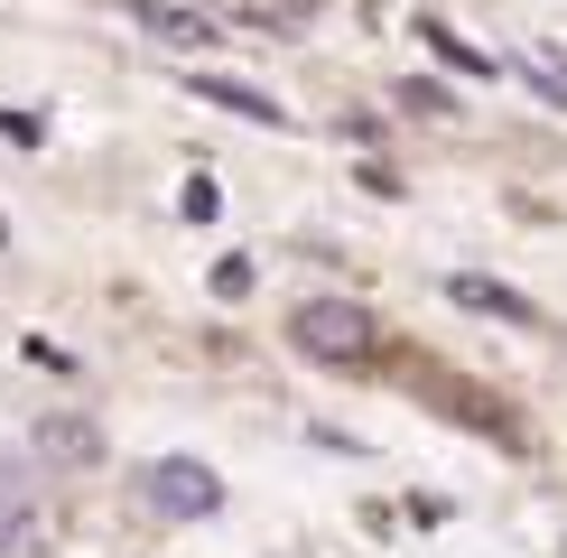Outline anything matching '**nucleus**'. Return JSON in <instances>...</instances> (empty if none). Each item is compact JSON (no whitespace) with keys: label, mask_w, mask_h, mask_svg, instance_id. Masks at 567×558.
I'll list each match as a JSON object with an SVG mask.
<instances>
[{"label":"nucleus","mask_w":567,"mask_h":558,"mask_svg":"<svg viewBox=\"0 0 567 558\" xmlns=\"http://www.w3.org/2000/svg\"><path fill=\"white\" fill-rule=\"evenodd\" d=\"M289 344L317 354V363H372L382 354V326H372V308H353V298H307L289 317Z\"/></svg>","instance_id":"1"},{"label":"nucleus","mask_w":567,"mask_h":558,"mask_svg":"<svg viewBox=\"0 0 567 558\" xmlns=\"http://www.w3.org/2000/svg\"><path fill=\"white\" fill-rule=\"evenodd\" d=\"M140 503L168 512V521H215V512H224V475L196 465V456H158L150 475H140Z\"/></svg>","instance_id":"2"},{"label":"nucleus","mask_w":567,"mask_h":558,"mask_svg":"<svg viewBox=\"0 0 567 558\" xmlns=\"http://www.w3.org/2000/svg\"><path fill=\"white\" fill-rule=\"evenodd\" d=\"M446 298H456V308H475V317H503V326H530V308H522V298L503 289V279H484V270H456V279H446Z\"/></svg>","instance_id":"3"},{"label":"nucleus","mask_w":567,"mask_h":558,"mask_svg":"<svg viewBox=\"0 0 567 558\" xmlns=\"http://www.w3.org/2000/svg\"><path fill=\"white\" fill-rule=\"evenodd\" d=\"M196 93H205V103H233L243 122H289V112L270 103V93H243V84H224V75H196Z\"/></svg>","instance_id":"4"},{"label":"nucleus","mask_w":567,"mask_h":558,"mask_svg":"<svg viewBox=\"0 0 567 558\" xmlns=\"http://www.w3.org/2000/svg\"><path fill=\"white\" fill-rule=\"evenodd\" d=\"M522 75L549 93V103H567V56H558V46H522Z\"/></svg>","instance_id":"5"},{"label":"nucleus","mask_w":567,"mask_h":558,"mask_svg":"<svg viewBox=\"0 0 567 558\" xmlns=\"http://www.w3.org/2000/svg\"><path fill=\"white\" fill-rule=\"evenodd\" d=\"M47 456H65V465H84V456H103L93 437L75 428V418H47Z\"/></svg>","instance_id":"6"},{"label":"nucleus","mask_w":567,"mask_h":558,"mask_svg":"<svg viewBox=\"0 0 567 558\" xmlns=\"http://www.w3.org/2000/svg\"><path fill=\"white\" fill-rule=\"evenodd\" d=\"M0 549H38V521H29V512H10V503H0Z\"/></svg>","instance_id":"7"},{"label":"nucleus","mask_w":567,"mask_h":558,"mask_svg":"<svg viewBox=\"0 0 567 558\" xmlns=\"http://www.w3.org/2000/svg\"><path fill=\"white\" fill-rule=\"evenodd\" d=\"M215 289L224 298H251V261H215Z\"/></svg>","instance_id":"8"}]
</instances>
